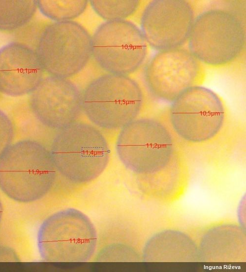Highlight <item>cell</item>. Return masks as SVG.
Masks as SVG:
<instances>
[{
	"instance_id": "6da1fadb",
	"label": "cell",
	"mask_w": 246,
	"mask_h": 272,
	"mask_svg": "<svg viewBox=\"0 0 246 272\" xmlns=\"http://www.w3.org/2000/svg\"><path fill=\"white\" fill-rule=\"evenodd\" d=\"M117 155L153 193L178 185L188 171L186 155L166 119L164 110L139 117L125 125L116 143Z\"/></svg>"
},
{
	"instance_id": "7a4b0ae2",
	"label": "cell",
	"mask_w": 246,
	"mask_h": 272,
	"mask_svg": "<svg viewBox=\"0 0 246 272\" xmlns=\"http://www.w3.org/2000/svg\"><path fill=\"white\" fill-rule=\"evenodd\" d=\"M166 121L186 154L230 152L238 129L221 97L201 85L190 87L164 110Z\"/></svg>"
},
{
	"instance_id": "3957f363",
	"label": "cell",
	"mask_w": 246,
	"mask_h": 272,
	"mask_svg": "<svg viewBox=\"0 0 246 272\" xmlns=\"http://www.w3.org/2000/svg\"><path fill=\"white\" fill-rule=\"evenodd\" d=\"M57 171L50 151L31 139L12 144L0 158V189L11 199L30 203L44 197Z\"/></svg>"
},
{
	"instance_id": "277c9868",
	"label": "cell",
	"mask_w": 246,
	"mask_h": 272,
	"mask_svg": "<svg viewBox=\"0 0 246 272\" xmlns=\"http://www.w3.org/2000/svg\"><path fill=\"white\" fill-rule=\"evenodd\" d=\"M49 151L57 172L77 185L89 183L100 176L110 155L101 132L95 126L79 121L59 130Z\"/></svg>"
},
{
	"instance_id": "5b68a950",
	"label": "cell",
	"mask_w": 246,
	"mask_h": 272,
	"mask_svg": "<svg viewBox=\"0 0 246 272\" xmlns=\"http://www.w3.org/2000/svg\"><path fill=\"white\" fill-rule=\"evenodd\" d=\"M144 103L141 86L127 75H101L82 92L83 112L95 126L106 130L121 129L139 117Z\"/></svg>"
},
{
	"instance_id": "8992f818",
	"label": "cell",
	"mask_w": 246,
	"mask_h": 272,
	"mask_svg": "<svg viewBox=\"0 0 246 272\" xmlns=\"http://www.w3.org/2000/svg\"><path fill=\"white\" fill-rule=\"evenodd\" d=\"M97 233L90 219L73 208L50 215L40 225L37 243L41 258L49 263H85L93 256Z\"/></svg>"
},
{
	"instance_id": "52a82bcc",
	"label": "cell",
	"mask_w": 246,
	"mask_h": 272,
	"mask_svg": "<svg viewBox=\"0 0 246 272\" xmlns=\"http://www.w3.org/2000/svg\"><path fill=\"white\" fill-rule=\"evenodd\" d=\"M188 49L203 65L222 67L237 60L246 44V29L236 13L221 8L205 10L195 17Z\"/></svg>"
},
{
	"instance_id": "ba28073f",
	"label": "cell",
	"mask_w": 246,
	"mask_h": 272,
	"mask_svg": "<svg viewBox=\"0 0 246 272\" xmlns=\"http://www.w3.org/2000/svg\"><path fill=\"white\" fill-rule=\"evenodd\" d=\"M35 51L45 72L67 78L82 70L92 57V37L74 21L54 22L42 30Z\"/></svg>"
},
{
	"instance_id": "9c48e42d",
	"label": "cell",
	"mask_w": 246,
	"mask_h": 272,
	"mask_svg": "<svg viewBox=\"0 0 246 272\" xmlns=\"http://www.w3.org/2000/svg\"><path fill=\"white\" fill-rule=\"evenodd\" d=\"M148 44L140 30L126 20L105 21L92 37V57L103 70L128 75L139 69Z\"/></svg>"
},
{
	"instance_id": "30bf717a",
	"label": "cell",
	"mask_w": 246,
	"mask_h": 272,
	"mask_svg": "<svg viewBox=\"0 0 246 272\" xmlns=\"http://www.w3.org/2000/svg\"><path fill=\"white\" fill-rule=\"evenodd\" d=\"M203 65L183 47L157 51L144 68L145 87L154 100L172 102L187 89L201 85L205 78Z\"/></svg>"
},
{
	"instance_id": "8fae6325",
	"label": "cell",
	"mask_w": 246,
	"mask_h": 272,
	"mask_svg": "<svg viewBox=\"0 0 246 272\" xmlns=\"http://www.w3.org/2000/svg\"><path fill=\"white\" fill-rule=\"evenodd\" d=\"M185 0H154L143 10L140 30L148 44L159 51L183 47L188 41L195 19Z\"/></svg>"
},
{
	"instance_id": "7c38bea8",
	"label": "cell",
	"mask_w": 246,
	"mask_h": 272,
	"mask_svg": "<svg viewBox=\"0 0 246 272\" xmlns=\"http://www.w3.org/2000/svg\"><path fill=\"white\" fill-rule=\"evenodd\" d=\"M29 104L42 124L59 131L77 121L81 116L82 92L70 80L49 75L30 94Z\"/></svg>"
},
{
	"instance_id": "4fadbf2b",
	"label": "cell",
	"mask_w": 246,
	"mask_h": 272,
	"mask_svg": "<svg viewBox=\"0 0 246 272\" xmlns=\"http://www.w3.org/2000/svg\"><path fill=\"white\" fill-rule=\"evenodd\" d=\"M45 71L35 50L13 41L0 48V93L12 97L31 93Z\"/></svg>"
},
{
	"instance_id": "5bb4252c",
	"label": "cell",
	"mask_w": 246,
	"mask_h": 272,
	"mask_svg": "<svg viewBox=\"0 0 246 272\" xmlns=\"http://www.w3.org/2000/svg\"><path fill=\"white\" fill-rule=\"evenodd\" d=\"M37 9L35 0H0V31L11 32L22 28Z\"/></svg>"
},
{
	"instance_id": "9a60e30c",
	"label": "cell",
	"mask_w": 246,
	"mask_h": 272,
	"mask_svg": "<svg viewBox=\"0 0 246 272\" xmlns=\"http://www.w3.org/2000/svg\"><path fill=\"white\" fill-rule=\"evenodd\" d=\"M37 8L45 16L55 22L71 21L87 8V0H39Z\"/></svg>"
},
{
	"instance_id": "2e32d148",
	"label": "cell",
	"mask_w": 246,
	"mask_h": 272,
	"mask_svg": "<svg viewBox=\"0 0 246 272\" xmlns=\"http://www.w3.org/2000/svg\"><path fill=\"white\" fill-rule=\"evenodd\" d=\"M94 12L106 20H125L138 9V0H92L90 1Z\"/></svg>"
},
{
	"instance_id": "e0dca14e",
	"label": "cell",
	"mask_w": 246,
	"mask_h": 272,
	"mask_svg": "<svg viewBox=\"0 0 246 272\" xmlns=\"http://www.w3.org/2000/svg\"><path fill=\"white\" fill-rule=\"evenodd\" d=\"M14 127L8 116L0 110V158L12 144Z\"/></svg>"
},
{
	"instance_id": "ac0fdd59",
	"label": "cell",
	"mask_w": 246,
	"mask_h": 272,
	"mask_svg": "<svg viewBox=\"0 0 246 272\" xmlns=\"http://www.w3.org/2000/svg\"><path fill=\"white\" fill-rule=\"evenodd\" d=\"M3 211V206H2V204L1 201V200L0 199V223L2 219Z\"/></svg>"
},
{
	"instance_id": "d6986e66",
	"label": "cell",
	"mask_w": 246,
	"mask_h": 272,
	"mask_svg": "<svg viewBox=\"0 0 246 272\" xmlns=\"http://www.w3.org/2000/svg\"></svg>"
}]
</instances>
